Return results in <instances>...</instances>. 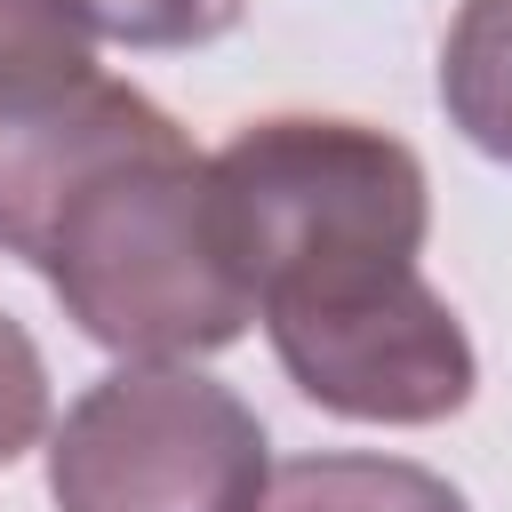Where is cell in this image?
Here are the masks:
<instances>
[{
  "mask_svg": "<svg viewBox=\"0 0 512 512\" xmlns=\"http://www.w3.org/2000/svg\"><path fill=\"white\" fill-rule=\"evenodd\" d=\"M176 120L112 80L104 64L88 72H64V80H24V88H0V248L8 256H40L56 208L96 176L112 168L120 152L168 136Z\"/></svg>",
  "mask_w": 512,
  "mask_h": 512,
  "instance_id": "4",
  "label": "cell"
},
{
  "mask_svg": "<svg viewBox=\"0 0 512 512\" xmlns=\"http://www.w3.org/2000/svg\"><path fill=\"white\" fill-rule=\"evenodd\" d=\"M96 64V32L80 0H0V88L64 80Z\"/></svg>",
  "mask_w": 512,
  "mask_h": 512,
  "instance_id": "7",
  "label": "cell"
},
{
  "mask_svg": "<svg viewBox=\"0 0 512 512\" xmlns=\"http://www.w3.org/2000/svg\"><path fill=\"white\" fill-rule=\"evenodd\" d=\"M32 272L64 320L120 360H200L248 336L256 296L224 248L208 160L184 128L96 168L48 224Z\"/></svg>",
  "mask_w": 512,
  "mask_h": 512,
  "instance_id": "2",
  "label": "cell"
},
{
  "mask_svg": "<svg viewBox=\"0 0 512 512\" xmlns=\"http://www.w3.org/2000/svg\"><path fill=\"white\" fill-rule=\"evenodd\" d=\"M40 432H48V360L24 336V320L0 312V472L24 448H40Z\"/></svg>",
  "mask_w": 512,
  "mask_h": 512,
  "instance_id": "9",
  "label": "cell"
},
{
  "mask_svg": "<svg viewBox=\"0 0 512 512\" xmlns=\"http://www.w3.org/2000/svg\"><path fill=\"white\" fill-rule=\"evenodd\" d=\"M80 16L120 48H208L240 24V0H80Z\"/></svg>",
  "mask_w": 512,
  "mask_h": 512,
  "instance_id": "8",
  "label": "cell"
},
{
  "mask_svg": "<svg viewBox=\"0 0 512 512\" xmlns=\"http://www.w3.org/2000/svg\"><path fill=\"white\" fill-rule=\"evenodd\" d=\"M264 480V416L192 360H128L48 432L56 512H256Z\"/></svg>",
  "mask_w": 512,
  "mask_h": 512,
  "instance_id": "3",
  "label": "cell"
},
{
  "mask_svg": "<svg viewBox=\"0 0 512 512\" xmlns=\"http://www.w3.org/2000/svg\"><path fill=\"white\" fill-rule=\"evenodd\" d=\"M440 104L472 152L512 168V0H464L440 40Z\"/></svg>",
  "mask_w": 512,
  "mask_h": 512,
  "instance_id": "6",
  "label": "cell"
},
{
  "mask_svg": "<svg viewBox=\"0 0 512 512\" xmlns=\"http://www.w3.org/2000/svg\"><path fill=\"white\" fill-rule=\"evenodd\" d=\"M256 512H472L432 464L408 456H360V448H320L296 456L264 480Z\"/></svg>",
  "mask_w": 512,
  "mask_h": 512,
  "instance_id": "5",
  "label": "cell"
},
{
  "mask_svg": "<svg viewBox=\"0 0 512 512\" xmlns=\"http://www.w3.org/2000/svg\"><path fill=\"white\" fill-rule=\"evenodd\" d=\"M216 224L256 296L288 384L344 424H448L472 384V336L424 280V160L368 120L272 112L216 160Z\"/></svg>",
  "mask_w": 512,
  "mask_h": 512,
  "instance_id": "1",
  "label": "cell"
}]
</instances>
